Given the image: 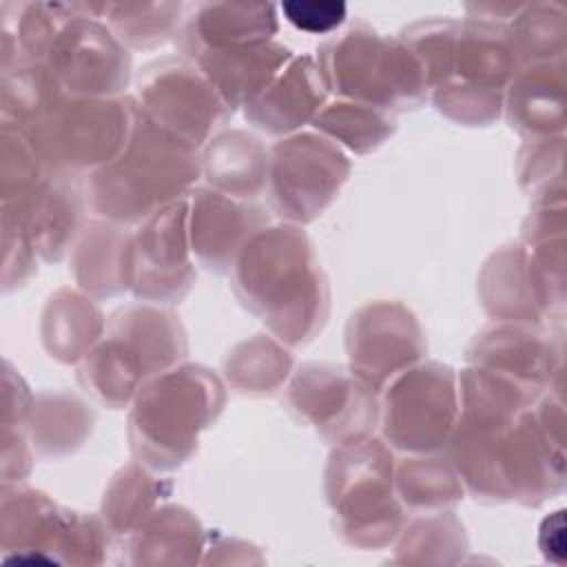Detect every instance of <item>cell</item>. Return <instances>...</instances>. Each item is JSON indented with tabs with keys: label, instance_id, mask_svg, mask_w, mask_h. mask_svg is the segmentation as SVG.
Segmentation results:
<instances>
[{
	"label": "cell",
	"instance_id": "7",
	"mask_svg": "<svg viewBox=\"0 0 567 567\" xmlns=\"http://www.w3.org/2000/svg\"><path fill=\"white\" fill-rule=\"evenodd\" d=\"M91 9L97 18H106L111 22L113 31H117V38L135 47L162 42L184 11V7L175 2L91 4Z\"/></svg>",
	"mask_w": 567,
	"mask_h": 567
},
{
	"label": "cell",
	"instance_id": "4",
	"mask_svg": "<svg viewBox=\"0 0 567 567\" xmlns=\"http://www.w3.org/2000/svg\"><path fill=\"white\" fill-rule=\"evenodd\" d=\"M388 432L399 445H434L452 416V388L441 370H419L392 394Z\"/></svg>",
	"mask_w": 567,
	"mask_h": 567
},
{
	"label": "cell",
	"instance_id": "2",
	"mask_svg": "<svg viewBox=\"0 0 567 567\" xmlns=\"http://www.w3.org/2000/svg\"><path fill=\"white\" fill-rule=\"evenodd\" d=\"M321 58L339 91L350 95L394 100L414 97L421 89V69L412 49L377 35L365 24L326 42Z\"/></svg>",
	"mask_w": 567,
	"mask_h": 567
},
{
	"label": "cell",
	"instance_id": "8",
	"mask_svg": "<svg viewBox=\"0 0 567 567\" xmlns=\"http://www.w3.org/2000/svg\"><path fill=\"white\" fill-rule=\"evenodd\" d=\"M281 13L299 31L328 33L346 20L348 7L339 0H292L281 4Z\"/></svg>",
	"mask_w": 567,
	"mask_h": 567
},
{
	"label": "cell",
	"instance_id": "5",
	"mask_svg": "<svg viewBox=\"0 0 567 567\" xmlns=\"http://www.w3.org/2000/svg\"><path fill=\"white\" fill-rule=\"evenodd\" d=\"M186 24V38L193 51L248 47L268 42L277 31V13L272 4H193Z\"/></svg>",
	"mask_w": 567,
	"mask_h": 567
},
{
	"label": "cell",
	"instance_id": "3",
	"mask_svg": "<svg viewBox=\"0 0 567 567\" xmlns=\"http://www.w3.org/2000/svg\"><path fill=\"white\" fill-rule=\"evenodd\" d=\"M343 173V157L334 151L315 140H295L279 148L275 197L290 215H310L323 206Z\"/></svg>",
	"mask_w": 567,
	"mask_h": 567
},
{
	"label": "cell",
	"instance_id": "1",
	"mask_svg": "<svg viewBox=\"0 0 567 567\" xmlns=\"http://www.w3.org/2000/svg\"><path fill=\"white\" fill-rule=\"evenodd\" d=\"M246 299L288 339L306 334L319 312V284L306 266L297 235L275 233L261 239L239 268Z\"/></svg>",
	"mask_w": 567,
	"mask_h": 567
},
{
	"label": "cell",
	"instance_id": "6",
	"mask_svg": "<svg viewBox=\"0 0 567 567\" xmlns=\"http://www.w3.org/2000/svg\"><path fill=\"white\" fill-rule=\"evenodd\" d=\"M197 58L202 60L208 75L215 78L224 89L233 93H246L257 82L268 80L288 58V51L279 44L261 42L248 47L197 51Z\"/></svg>",
	"mask_w": 567,
	"mask_h": 567
},
{
	"label": "cell",
	"instance_id": "9",
	"mask_svg": "<svg viewBox=\"0 0 567 567\" xmlns=\"http://www.w3.org/2000/svg\"><path fill=\"white\" fill-rule=\"evenodd\" d=\"M321 122L332 133L350 140V144L357 146V148L370 146L372 142H377L385 133V128H383L385 122L379 120L377 115L363 113V111H354V117H352V111H346V109L337 111L334 109V111L326 113Z\"/></svg>",
	"mask_w": 567,
	"mask_h": 567
}]
</instances>
